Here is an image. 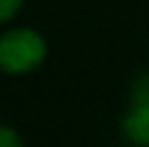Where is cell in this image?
Instances as JSON below:
<instances>
[{"label":"cell","mask_w":149,"mask_h":147,"mask_svg":"<svg viewBox=\"0 0 149 147\" xmlns=\"http://www.w3.org/2000/svg\"><path fill=\"white\" fill-rule=\"evenodd\" d=\"M0 147H24L20 132L10 125H0Z\"/></svg>","instance_id":"3957f363"},{"label":"cell","mask_w":149,"mask_h":147,"mask_svg":"<svg viewBox=\"0 0 149 147\" xmlns=\"http://www.w3.org/2000/svg\"><path fill=\"white\" fill-rule=\"evenodd\" d=\"M47 59V39L32 27H15L0 34V71L29 74Z\"/></svg>","instance_id":"6da1fadb"},{"label":"cell","mask_w":149,"mask_h":147,"mask_svg":"<svg viewBox=\"0 0 149 147\" xmlns=\"http://www.w3.org/2000/svg\"><path fill=\"white\" fill-rule=\"evenodd\" d=\"M122 130L134 145H149V74L132 83L130 108L122 118Z\"/></svg>","instance_id":"7a4b0ae2"},{"label":"cell","mask_w":149,"mask_h":147,"mask_svg":"<svg viewBox=\"0 0 149 147\" xmlns=\"http://www.w3.org/2000/svg\"><path fill=\"white\" fill-rule=\"evenodd\" d=\"M22 5H24V0H0V24L12 20L22 10Z\"/></svg>","instance_id":"277c9868"}]
</instances>
